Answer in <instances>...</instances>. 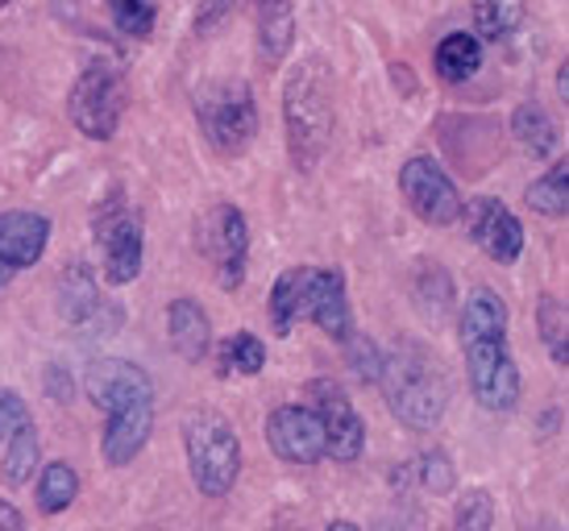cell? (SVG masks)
Masks as SVG:
<instances>
[{"instance_id": "obj_28", "label": "cell", "mask_w": 569, "mask_h": 531, "mask_svg": "<svg viewBox=\"0 0 569 531\" xmlns=\"http://www.w3.org/2000/svg\"><path fill=\"white\" fill-rule=\"evenodd\" d=\"M416 303L425 308L428 315H449V308H453V279L445 274V270H437V262H425V270H420V282H416Z\"/></svg>"}, {"instance_id": "obj_27", "label": "cell", "mask_w": 569, "mask_h": 531, "mask_svg": "<svg viewBox=\"0 0 569 531\" xmlns=\"http://www.w3.org/2000/svg\"><path fill=\"white\" fill-rule=\"evenodd\" d=\"M523 21V0H482L475 9V26L487 42H499Z\"/></svg>"}, {"instance_id": "obj_20", "label": "cell", "mask_w": 569, "mask_h": 531, "mask_svg": "<svg viewBox=\"0 0 569 531\" xmlns=\"http://www.w3.org/2000/svg\"><path fill=\"white\" fill-rule=\"evenodd\" d=\"M432 67H437V76L445 83H466L470 76H478V67H482V42H478V33H445L437 50H432Z\"/></svg>"}, {"instance_id": "obj_37", "label": "cell", "mask_w": 569, "mask_h": 531, "mask_svg": "<svg viewBox=\"0 0 569 531\" xmlns=\"http://www.w3.org/2000/svg\"><path fill=\"white\" fill-rule=\"evenodd\" d=\"M4 4H9V0H0V9H4Z\"/></svg>"}, {"instance_id": "obj_3", "label": "cell", "mask_w": 569, "mask_h": 531, "mask_svg": "<svg viewBox=\"0 0 569 531\" xmlns=\"http://www.w3.org/2000/svg\"><path fill=\"white\" fill-rule=\"evenodd\" d=\"M379 387L391 415L411 432L437 428L449 407V378L441 358L420 341H396L382 353Z\"/></svg>"}, {"instance_id": "obj_9", "label": "cell", "mask_w": 569, "mask_h": 531, "mask_svg": "<svg viewBox=\"0 0 569 531\" xmlns=\"http://www.w3.org/2000/svg\"><path fill=\"white\" fill-rule=\"evenodd\" d=\"M96 246L104 258V279L112 287H126L142 274L146 262V233L142 217L129 208L121 196H112L96 208Z\"/></svg>"}, {"instance_id": "obj_2", "label": "cell", "mask_w": 569, "mask_h": 531, "mask_svg": "<svg viewBox=\"0 0 569 531\" xmlns=\"http://www.w3.org/2000/svg\"><path fill=\"white\" fill-rule=\"evenodd\" d=\"M308 320L332 341H349L353 332V308H349L346 274L337 266H291L270 287V324L279 337Z\"/></svg>"}, {"instance_id": "obj_7", "label": "cell", "mask_w": 569, "mask_h": 531, "mask_svg": "<svg viewBox=\"0 0 569 531\" xmlns=\"http://www.w3.org/2000/svg\"><path fill=\"white\" fill-rule=\"evenodd\" d=\"M129 104V83L126 71L109 59H96L80 71V79L71 83L67 92V117L71 126L80 129L83 138L92 141H109L126 117Z\"/></svg>"}, {"instance_id": "obj_31", "label": "cell", "mask_w": 569, "mask_h": 531, "mask_svg": "<svg viewBox=\"0 0 569 531\" xmlns=\"http://www.w3.org/2000/svg\"><path fill=\"white\" fill-rule=\"evenodd\" d=\"M453 523H458L461 531H487L490 523H495V502H490L487 490H466L458 499Z\"/></svg>"}, {"instance_id": "obj_15", "label": "cell", "mask_w": 569, "mask_h": 531, "mask_svg": "<svg viewBox=\"0 0 569 531\" xmlns=\"http://www.w3.org/2000/svg\"><path fill=\"white\" fill-rule=\"evenodd\" d=\"M59 312L76 329H96V337H109V329H121V320H126L121 308L100 299V287L83 262H71L59 274Z\"/></svg>"}, {"instance_id": "obj_13", "label": "cell", "mask_w": 569, "mask_h": 531, "mask_svg": "<svg viewBox=\"0 0 569 531\" xmlns=\"http://www.w3.org/2000/svg\"><path fill=\"white\" fill-rule=\"evenodd\" d=\"M267 444L287 465H317L325 457V423L312 407L283 403L267 415Z\"/></svg>"}, {"instance_id": "obj_14", "label": "cell", "mask_w": 569, "mask_h": 531, "mask_svg": "<svg viewBox=\"0 0 569 531\" xmlns=\"http://www.w3.org/2000/svg\"><path fill=\"white\" fill-rule=\"evenodd\" d=\"M50 246V217L30 212V208H13L0 212V291L26 274L30 266L42 262Z\"/></svg>"}, {"instance_id": "obj_30", "label": "cell", "mask_w": 569, "mask_h": 531, "mask_svg": "<svg viewBox=\"0 0 569 531\" xmlns=\"http://www.w3.org/2000/svg\"><path fill=\"white\" fill-rule=\"evenodd\" d=\"M416 478H420V485H425L428 494H449V490L458 485V469H453L449 453L428 449V453L416 461Z\"/></svg>"}, {"instance_id": "obj_22", "label": "cell", "mask_w": 569, "mask_h": 531, "mask_svg": "<svg viewBox=\"0 0 569 531\" xmlns=\"http://www.w3.org/2000/svg\"><path fill=\"white\" fill-rule=\"evenodd\" d=\"M4 440H9V453H4L0 478H4V485H26L33 473H38V465H42V440H38V428H33V420H21Z\"/></svg>"}, {"instance_id": "obj_5", "label": "cell", "mask_w": 569, "mask_h": 531, "mask_svg": "<svg viewBox=\"0 0 569 531\" xmlns=\"http://www.w3.org/2000/svg\"><path fill=\"white\" fill-rule=\"evenodd\" d=\"M179 437L196 490L204 499H224L241 478V440L229 415H221L217 407H196L179 423Z\"/></svg>"}, {"instance_id": "obj_18", "label": "cell", "mask_w": 569, "mask_h": 531, "mask_svg": "<svg viewBox=\"0 0 569 531\" xmlns=\"http://www.w3.org/2000/svg\"><path fill=\"white\" fill-rule=\"evenodd\" d=\"M167 337H171V349L188 365H200L212 353V324H208V312L196 303L191 295H179L167 308Z\"/></svg>"}, {"instance_id": "obj_25", "label": "cell", "mask_w": 569, "mask_h": 531, "mask_svg": "<svg viewBox=\"0 0 569 531\" xmlns=\"http://www.w3.org/2000/svg\"><path fill=\"white\" fill-rule=\"evenodd\" d=\"M569 162H553V171H545L540 179H532L528 183V191H523V200H528V208L537 212V217L545 220H561L569 212Z\"/></svg>"}, {"instance_id": "obj_6", "label": "cell", "mask_w": 569, "mask_h": 531, "mask_svg": "<svg viewBox=\"0 0 569 531\" xmlns=\"http://www.w3.org/2000/svg\"><path fill=\"white\" fill-rule=\"evenodd\" d=\"M196 121L217 154H241L258 133V104L250 83L241 79H212L196 92Z\"/></svg>"}, {"instance_id": "obj_26", "label": "cell", "mask_w": 569, "mask_h": 531, "mask_svg": "<svg viewBox=\"0 0 569 531\" xmlns=\"http://www.w3.org/2000/svg\"><path fill=\"white\" fill-rule=\"evenodd\" d=\"M537 329H540L545 349H549V358H553V365L566 370L569 365V315H566V303H561L557 295H540Z\"/></svg>"}, {"instance_id": "obj_10", "label": "cell", "mask_w": 569, "mask_h": 531, "mask_svg": "<svg viewBox=\"0 0 569 531\" xmlns=\"http://www.w3.org/2000/svg\"><path fill=\"white\" fill-rule=\"evenodd\" d=\"M399 191H403L408 208L425 220V224L449 229V224L461 217L458 183L449 179V171H445L437 158H428V154L408 158V162L399 167Z\"/></svg>"}, {"instance_id": "obj_8", "label": "cell", "mask_w": 569, "mask_h": 531, "mask_svg": "<svg viewBox=\"0 0 569 531\" xmlns=\"http://www.w3.org/2000/svg\"><path fill=\"white\" fill-rule=\"evenodd\" d=\"M196 246L212 266V279L224 291H238L246 279V262H250V224L238 203L217 200L212 208H204V217L196 220Z\"/></svg>"}, {"instance_id": "obj_34", "label": "cell", "mask_w": 569, "mask_h": 531, "mask_svg": "<svg viewBox=\"0 0 569 531\" xmlns=\"http://www.w3.org/2000/svg\"><path fill=\"white\" fill-rule=\"evenodd\" d=\"M241 0H200V13H196V30H208V26H221L224 17L238 9ZM253 9L267 4V0H250Z\"/></svg>"}, {"instance_id": "obj_16", "label": "cell", "mask_w": 569, "mask_h": 531, "mask_svg": "<svg viewBox=\"0 0 569 531\" xmlns=\"http://www.w3.org/2000/svg\"><path fill=\"white\" fill-rule=\"evenodd\" d=\"M154 432V394L129 399V403L104 411V437H100V457L104 465L121 469L138 461Z\"/></svg>"}, {"instance_id": "obj_35", "label": "cell", "mask_w": 569, "mask_h": 531, "mask_svg": "<svg viewBox=\"0 0 569 531\" xmlns=\"http://www.w3.org/2000/svg\"><path fill=\"white\" fill-rule=\"evenodd\" d=\"M21 523H26L21 511L9 499H0V531H21Z\"/></svg>"}, {"instance_id": "obj_36", "label": "cell", "mask_w": 569, "mask_h": 531, "mask_svg": "<svg viewBox=\"0 0 569 531\" xmlns=\"http://www.w3.org/2000/svg\"><path fill=\"white\" fill-rule=\"evenodd\" d=\"M557 96H561V100H569V71H566V67H561V76H557Z\"/></svg>"}, {"instance_id": "obj_17", "label": "cell", "mask_w": 569, "mask_h": 531, "mask_svg": "<svg viewBox=\"0 0 569 531\" xmlns=\"http://www.w3.org/2000/svg\"><path fill=\"white\" fill-rule=\"evenodd\" d=\"M83 394L92 399V407L112 411V407L129 403V399H142L154 394V382L142 365H133L126 358H100L83 370Z\"/></svg>"}, {"instance_id": "obj_21", "label": "cell", "mask_w": 569, "mask_h": 531, "mask_svg": "<svg viewBox=\"0 0 569 531\" xmlns=\"http://www.w3.org/2000/svg\"><path fill=\"white\" fill-rule=\"evenodd\" d=\"M33 499H38V511H42V515H63V511H71V502L80 499V473H76V465L50 461V465L38 469V490H33Z\"/></svg>"}, {"instance_id": "obj_23", "label": "cell", "mask_w": 569, "mask_h": 531, "mask_svg": "<svg viewBox=\"0 0 569 531\" xmlns=\"http://www.w3.org/2000/svg\"><path fill=\"white\" fill-rule=\"evenodd\" d=\"M267 365V344L253 332H229L217 344V374L221 378H253Z\"/></svg>"}, {"instance_id": "obj_1", "label": "cell", "mask_w": 569, "mask_h": 531, "mask_svg": "<svg viewBox=\"0 0 569 531\" xmlns=\"http://www.w3.org/2000/svg\"><path fill=\"white\" fill-rule=\"evenodd\" d=\"M458 341L478 407L499 411V415L511 411L520 403L523 378L516 358L507 353V303L495 287L478 282L475 291L466 295L458 315Z\"/></svg>"}, {"instance_id": "obj_24", "label": "cell", "mask_w": 569, "mask_h": 531, "mask_svg": "<svg viewBox=\"0 0 569 531\" xmlns=\"http://www.w3.org/2000/svg\"><path fill=\"white\" fill-rule=\"evenodd\" d=\"M511 133H516V141H520L532 158H549V154H557V146H561V133H557V126L549 121V112L540 109V104H532V100L511 112Z\"/></svg>"}, {"instance_id": "obj_29", "label": "cell", "mask_w": 569, "mask_h": 531, "mask_svg": "<svg viewBox=\"0 0 569 531\" xmlns=\"http://www.w3.org/2000/svg\"><path fill=\"white\" fill-rule=\"evenodd\" d=\"M109 17L112 26L129 33V38H150L154 21H159V9H154V0H109Z\"/></svg>"}, {"instance_id": "obj_32", "label": "cell", "mask_w": 569, "mask_h": 531, "mask_svg": "<svg viewBox=\"0 0 569 531\" xmlns=\"http://www.w3.org/2000/svg\"><path fill=\"white\" fill-rule=\"evenodd\" d=\"M379 361H382V349L370 337H358V332H349V365H353V374L362 378V382H379Z\"/></svg>"}, {"instance_id": "obj_19", "label": "cell", "mask_w": 569, "mask_h": 531, "mask_svg": "<svg viewBox=\"0 0 569 531\" xmlns=\"http://www.w3.org/2000/svg\"><path fill=\"white\" fill-rule=\"evenodd\" d=\"M253 13H258V59H262V67H279L287 59V50H291V42H296L291 0H267Z\"/></svg>"}, {"instance_id": "obj_11", "label": "cell", "mask_w": 569, "mask_h": 531, "mask_svg": "<svg viewBox=\"0 0 569 531\" xmlns=\"http://www.w3.org/2000/svg\"><path fill=\"white\" fill-rule=\"evenodd\" d=\"M308 399L325 423V457H332L337 465H353L366 453V423L358 415V407L349 403L346 387L332 378H317L308 387Z\"/></svg>"}, {"instance_id": "obj_33", "label": "cell", "mask_w": 569, "mask_h": 531, "mask_svg": "<svg viewBox=\"0 0 569 531\" xmlns=\"http://www.w3.org/2000/svg\"><path fill=\"white\" fill-rule=\"evenodd\" d=\"M21 420H30V407H26V399L17 391H9V387H0V440L13 432Z\"/></svg>"}, {"instance_id": "obj_12", "label": "cell", "mask_w": 569, "mask_h": 531, "mask_svg": "<svg viewBox=\"0 0 569 531\" xmlns=\"http://www.w3.org/2000/svg\"><path fill=\"white\" fill-rule=\"evenodd\" d=\"M470 229V241L487 253L490 262L516 266L523 258V224L499 196H475L461 200V217Z\"/></svg>"}, {"instance_id": "obj_4", "label": "cell", "mask_w": 569, "mask_h": 531, "mask_svg": "<svg viewBox=\"0 0 569 531\" xmlns=\"http://www.w3.org/2000/svg\"><path fill=\"white\" fill-rule=\"evenodd\" d=\"M332 71L325 59H303L291 67L283 83V126L287 150L300 171H317L332 141Z\"/></svg>"}]
</instances>
